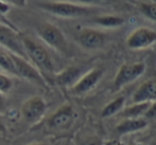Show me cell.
I'll use <instances>...</instances> for the list:
<instances>
[{
	"mask_svg": "<svg viewBox=\"0 0 156 145\" xmlns=\"http://www.w3.org/2000/svg\"><path fill=\"white\" fill-rule=\"evenodd\" d=\"M23 49L29 61L44 75V73L54 74L55 66L53 59L45 46L41 45L39 41H36L32 37L21 35Z\"/></svg>",
	"mask_w": 156,
	"mask_h": 145,
	"instance_id": "6da1fadb",
	"label": "cell"
},
{
	"mask_svg": "<svg viewBox=\"0 0 156 145\" xmlns=\"http://www.w3.org/2000/svg\"><path fill=\"white\" fill-rule=\"evenodd\" d=\"M36 4L41 10L62 18H79L97 12L94 6L72 1H39Z\"/></svg>",
	"mask_w": 156,
	"mask_h": 145,
	"instance_id": "7a4b0ae2",
	"label": "cell"
},
{
	"mask_svg": "<svg viewBox=\"0 0 156 145\" xmlns=\"http://www.w3.org/2000/svg\"><path fill=\"white\" fill-rule=\"evenodd\" d=\"M37 36L48 47L61 53L68 52V43L63 31L51 22H41L36 27Z\"/></svg>",
	"mask_w": 156,
	"mask_h": 145,
	"instance_id": "3957f363",
	"label": "cell"
},
{
	"mask_svg": "<svg viewBox=\"0 0 156 145\" xmlns=\"http://www.w3.org/2000/svg\"><path fill=\"white\" fill-rule=\"evenodd\" d=\"M147 65L144 61H135V63L123 64L119 68L115 78L113 81L114 90H120L124 86L135 82L146 72Z\"/></svg>",
	"mask_w": 156,
	"mask_h": 145,
	"instance_id": "277c9868",
	"label": "cell"
},
{
	"mask_svg": "<svg viewBox=\"0 0 156 145\" xmlns=\"http://www.w3.org/2000/svg\"><path fill=\"white\" fill-rule=\"evenodd\" d=\"M125 45L131 50H144L156 45V30L139 27L132 31L126 37Z\"/></svg>",
	"mask_w": 156,
	"mask_h": 145,
	"instance_id": "5b68a950",
	"label": "cell"
},
{
	"mask_svg": "<svg viewBox=\"0 0 156 145\" xmlns=\"http://www.w3.org/2000/svg\"><path fill=\"white\" fill-rule=\"evenodd\" d=\"M0 47L9 53L28 59L21 41V35H19L13 28L3 23H0Z\"/></svg>",
	"mask_w": 156,
	"mask_h": 145,
	"instance_id": "8992f818",
	"label": "cell"
},
{
	"mask_svg": "<svg viewBox=\"0 0 156 145\" xmlns=\"http://www.w3.org/2000/svg\"><path fill=\"white\" fill-rule=\"evenodd\" d=\"M78 118L76 110L71 104H64L58 107L48 119V127L52 130H65L72 126Z\"/></svg>",
	"mask_w": 156,
	"mask_h": 145,
	"instance_id": "52a82bcc",
	"label": "cell"
},
{
	"mask_svg": "<svg viewBox=\"0 0 156 145\" xmlns=\"http://www.w3.org/2000/svg\"><path fill=\"white\" fill-rule=\"evenodd\" d=\"M47 103L41 96L34 95L29 98L21 105L20 112L23 120L31 125L37 124L45 116L47 111Z\"/></svg>",
	"mask_w": 156,
	"mask_h": 145,
	"instance_id": "ba28073f",
	"label": "cell"
},
{
	"mask_svg": "<svg viewBox=\"0 0 156 145\" xmlns=\"http://www.w3.org/2000/svg\"><path fill=\"white\" fill-rule=\"evenodd\" d=\"M12 58L13 61H14L16 76L25 78V80L29 81L31 83H34V84L38 85L41 87L47 88V83H46L44 75L28 59L14 55V54H12Z\"/></svg>",
	"mask_w": 156,
	"mask_h": 145,
	"instance_id": "9c48e42d",
	"label": "cell"
},
{
	"mask_svg": "<svg viewBox=\"0 0 156 145\" xmlns=\"http://www.w3.org/2000/svg\"><path fill=\"white\" fill-rule=\"evenodd\" d=\"M103 74H104V70L102 68H93L83 74L78 82L71 88H69L70 92L74 95H82L87 93L98 85V83L103 78Z\"/></svg>",
	"mask_w": 156,
	"mask_h": 145,
	"instance_id": "30bf717a",
	"label": "cell"
},
{
	"mask_svg": "<svg viewBox=\"0 0 156 145\" xmlns=\"http://www.w3.org/2000/svg\"><path fill=\"white\" fill-rule=\"evenodd\" d=\"M76 41L81 47L86 50H99L106 43V35L102 31L85 28L79 31Z\"/></svg>",
	"mask_w": 156,
	"mask_h": 145,
	"instance_id": "8fae6325",
	"label": "cell"
},
{
	"mask_svg": "<svg viewBox=\"0 0 156 145\" xmlns=\"http://www.w3.org/2000/svg\"><path fill=\"white\" fill-rule=\"evenodd\" d=\"M133 103H152L156 101V78L147 80L132 95Z\"/></svg>",
	"mask_w": 156,
	"mask_h": 145,
	"instance_id": "7c38bea8",
	"label": "cell"
},
{
	"mask_svg": "<svg viewBox=\"0 0 156 145\" xmlns=\"http://www.w3.org/2000/svg\"><path fill=\"white\" fill-rule=\"evenodd\" d=\"M82 75V70L80 68L76 66H70L58 73L54 74V81L58 86L71 88Z\"/></svg>",
	"mask_w": 156,
	"mask_h": 145,
	"instance_id": "4fadbf2b",
	"label": "cell"
},
{
	"mask_svg": "<svg viewBox=\"0 0 156 145\" xmlns=\"http://www.w3.org/2000/svg\"><path fill=\"white\" fill-rule=\"evenodd\" d=\"M149 122L144 118H136V119H123L121 122H119L116 126L115 130L118 135H129L135 133L138 131H141L148 127Z\"/></svg>",
	"mask_w": 156,
	"mask_h": 145,
	"instance_id": "5bb4252c",
	"label": "cell"
},
{
	"mask_svg": "<svg viewBox=\"0 0 156 145\" xmlns=\"http://www.w3.org/2000/svg\"><path fill=\"white\" fill-rule=\"evenodd\" d=\"M94 21L97 25L103 28H107V29L122 27L125 22L123 17L119 15H101V16H97Z\"/></svg>",
	"mask_w": 156,
	"mask_h": 145,
	"instance_id": "9a60e30c",
	"label": "cell"
},
{
	"mask_svg": "<svg viewBox=\"0 0 156 145\" xmlns=\"http://www.w3.org/2000/svg\"><path fill=\"white\" fill-rule=\"evenodd\" d=\"M150 103H133L127 107H124L121 111V116L124 119H136L144 118Z\"/></svg>",
	"mask_w": 156,
	"mask_h": 145,
	"instance_id": "2e32d148",
	"label": "cell"
},
{
	"mask_svg": "<svg viewBox=\"0 0 156 145\" xmlns=\"http://www.w3.org/2000/svg\"><path fill=\"white\" fill-rule=\"evenodd\" d=\"M124 105H125L124 96L121 95L114 98L113 101H111L108 104L103 107L102 111H101V118H109V116L120 112L124 108Z\"/></svg>",
	"mask_w": 156,
	"mask_h": 145,
	"instance_id": "e0dca14e",
	"label": "cell"
},
{
	"mask_svg": "<svg viewBox=\"0 0 156 145\" xmlns=\"http://www.w3.org/2000/svg\"><path fill=\"white\" fill-rule=\"evenodd\" d=\"M0 70H3L6 73L16 76V71H15V66L12 58V54L9 53L4 49H2L1 47H0Z\"/></svg>",
	"mask_w": 156,
	"mask_h": 145,
	"instance_id": "ac0fdd59",
	"label": "cell"
},
{
	"mask_svg": "<svg viewBox=\"0 0 156 145\" xmlns=\"http://www.w3.org/2000/svg\"><path fill=\"white\" fill-rule=\"evenodd\" d=\"M74 145H103L102 140L91 133H80L76 135Z\"/></svg>",
	"mask_w": 156,
	"mask_h": 145,
	"instance_id": "d6986e66",
	"label": "cell"
},
{
	"mask_svg": "<svg viewBox=\"0 0 156 145\" xmlns=\"http://www.w3.org/2000/svg\"><path fill=\"white\" fill-rule=\"evenodd\" d=\"M138 9L144 16L156 22V1H140Z\"/></svg>",
	"mask_w": 156,
	"mask_h": 145,
	"instance_id": "ffe728a7",
	"label": "cell"
},
{
	"mask_svg": "<svg viewBox=\"0 0 156 145\" xmlns=\"http://www.w3.org/2000/svg\"><path fill=\"white\" fill-rule=\"evenodd\" d=\"M13 88V82L6 74L0 72V92L6 94Z\"/></svg>",
	"mask_w": 156,
	"mask_h": 145,
	"instance_id": "44dd1931",
	"label": "cell"
},
{
	"mask_svg": "<svg viewBox=\"0 0 156 145\" xmlns=\"http://www.w3.org/2000/svg\"><path fill=\"white\" fill-rule=\"evenodd\" d=\"M144 119L146 121H156V101L150 103L146 113L144 115Z\"/></svg>",
	"mask_w": 156,
	"mask_h": 145,
	"instance_id": "7402d4cb",
	"label": "cell"
},
{
	"mask_svg": "<svg viewBox=\"0 0 156 145\" xmlns=\"http://www.w3.org/2000/svg\"><path fill=\"white\" fill-rule=\"evenodd\" d=\"M8 110V100L5 98V94L0 92V115H3Z\"/></svg>",
	"mask_w": 156,
	"mask_h": 145,
	"instance_id": "603a6c76",
	"label": "cell"
},
{
	"mask_svg": "<svg viewBox=\"0 0 156 145\" xmlns=\"http://www.w3.org/2000/svg\"><path fill=\"white\" fill-rule=\"evenodd\" d=\"M8 133V129H6V126L3 122V119H2L1 115H0V135L5 136Z\"/></svg>",
	"mask_w": 156,
	"mask_h": 145,
	"instance_id": "cb8c5ba5",
	"label": "cell"
},
{
	"mask_svg": "<svg viewBox=\"0 0 156 145\" xmlns=\"http://www.w3.org/2000/svg\"><path fill=\"white\" fill-rule=\"evenodd\" d=\"M103 145H125V144L118 139H113V140H109V141H106L105 143H103Z\"/></svg>",
	"mask_w": 156,
	"mask_h": 145,
	"instance_id": "d4e9b609",
	"label": "cell"
},
{
	"mask_svg": "<svg viewBox=\"0 0 156 145\" xmlns=\"http://www.w3.org/2000/svg\"><path fill=\"white\" fill-rule=\"evenodd\" d=\"M10 10V8H9V5L5 3V2L3 1H0V13H6L8 11Z\"/></svg>",
	"mask_w": 156,
	"mask_h": 145,
	"instance_id": "484cf974",
	"label": "cell"
},
{
	"mask_svg": "<svg viewBox=\"0 0 156 145\" xmlns=\"http://www.w3.org/2000/svg\"><path fill=\"white\" fill-rule=\"evenodd\" d=\"M127 145H147L146 143H144V142H140V141H135V140H132V141H129V143Z\"/></svg>",
	"mask_w": 156,
	"mask_h": 145,
	"instance_id": "4316f807",
	"label": "cell"
},
{
	"mask_svg": "<svg viewBox=\"0 0 156 145\" xmlns=\"http://www.w3.org/2000/svg\"><path fill=\"white\" fill-rule=\"evenodd\" d=\"M29 145H48L46 143H32V144H29Z\"/></svg>",
	"mask_w": 156,
	"mask_h": 145,
	"instance_id": "83f0119b",
	"label": "cell"
}]
</instances>
